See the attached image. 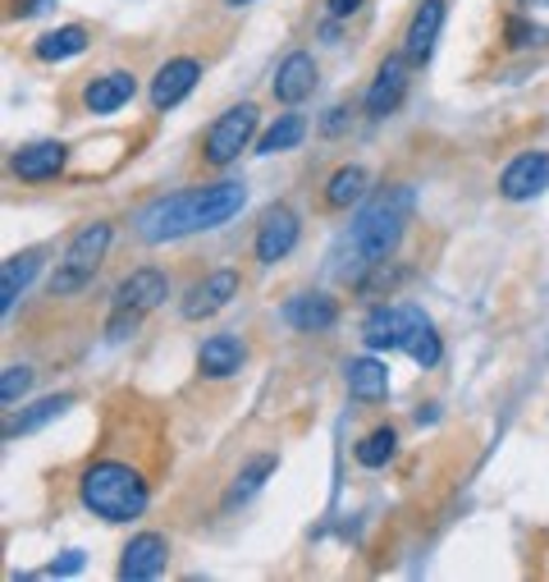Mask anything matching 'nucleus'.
I'll use <instances>...</instances> for the list:
<instances>
[{
    "label": "nucleus",
    "instance_id": "1",
    "mask_svg": "<svg viewBox=\"0 0 549 582\" xmlns=\"http://www.w3.org/2000/svg\"><path fill=\"white\" fill-rule=\"evenodd\" d=\"M248 189L239 180H220V184H206V189H183L174 197H161L138 216V235L147 243H170L183 235H197V230H216V225L233 220L243 212Z\"/></svg>",
    "mask_w": 549,
    "mask_h": 582
},
{
    "label": "nucleus",
    "instance_id": "2",
    "mask_svg": "<svg viewBox=\"0 0 549 582\" xmlns=\"http://www.w3.org/2000/svg\"><path fill=\"white\" fill-rule=\"evenodd\" d=\"M412 207H416V193L408 184H394V189L362 202V212L348 230V252L357 258V266H376L399 248L408 220H412Z\"/></svg>",
    "mask_w": 549,
    "mask_h": 582
},
{
    "label": "nucleus",
    "instance_id": "3",
    "mask_svg": "<svg viewBox=\"0 0 549 582\" xmlns=\"http://www.w3.org/2000/svg\"><path fill=\"white\" fill-rule=\"evenodd\" d=\"M78 495H83V504L96 514V518H106V523H128V518H138L147 510V482H142V472L134 464H119V459H96L83 468V477H78Z\"/></svg>",
    "mask_w": 549,
    "mask_h": 582
},
{
    "label": "nucleus",
    "instance_id": "4",
    "mask_svg": "<svg viewBox=\"0 0 549 582\" xmlns=\"http://www.w3.org/2000/svg\"><path fill=\"white\" fill-rule=\"evenodd\" d=\"M106 248H111V225L106 220H92L83 225L69 248H65V258L56 262V271H50V298H69V294H83L92 285V275L101 271V262H106Z\"/></svg>",
    "mask_w": 549,
    "mask_h": 582
},
{
    "label": "nucleus",
    "instance_id": "5",
    "mask_svg": "<svg viewBox=\"0 0 549 582\" xmlns=\"http://www.w3.org/2000/svg\"><path fill=\"white\" fill-rule=\"evenodd\" d=\"M431 326V317L412 303H385V308H371V317L362 321V340L371 353H389V349H408L416 335Z\"/></svg>",
    "mask_w": 549,
    "mask_h": 582
},
{
    "label": "nucleus",
    "instance_id": "6",
    "mask_svg": "<svg viewBox=\"0 0 549 582\" xmlns=\"http://www.w3.org/2000/svg\"><path fill=\"white\" fill-rule=\"evenodd\" d=\"M256 134V106L252 101H243V106H229L211 129H206V142H202V161L206 166H229V161H239V151H248Z\"/></svg>",
    "mask_w": 549,
    "mask_h": 582
},
{
    "label": "nucleus",
    "instance_id": "7",
    "mask_svg": "<svg viewBox=\"0 0 549 582\" xmlns=\"http://www.w3.org/2000/svg\"><path fill=\"white\" fill-rule=\"evenodd\" d=\"M298 235H302V225H298V216H294V207H271L266 216H261V225H256V239H252V252H256V262L261 266H275V262H284L294 252V243H298Z\"/></svg>",
    "mask_w": 549,
    "mask_h": 582
},
{
    "label": "nucleus",
    "instance_id": "8",
    "mask_svg": "<svg viewBox=\"0 0 549 582\" xmlns=\"http://www.w3.org/2000/svg\"><path fill=\"white\" fill-rule=\"evenodd\" d=\"M408 69H412L408 56H385V65L376 69L371 88H366V115L385 119V115L399 111V101L408 96Z\"/></svg>",
    "mask_w": 549,
    "mask_h": 582
},
{
    "label": "nucleus",
    "instance_id": "9",
    "mask_svg": "<svg viewBox=\"0 0 549 582\" xmlns=\"http://www.w3.org/2000/svg\"><path fill=\"white\" fill-rule=\"evenodd\" d=\"M549 189V151H522L500 174V193L508 202H527Z\"/></svg>",
    "mask_w": 549,
    "mask_h": 582
},
{
    "label": "nucleus",
    "instance_id": "10",
    "mask_svg": "<svg viewBox=\"0 0 549 582\" xmlns=\"http://www.w3.org/2000/svg\"><path fill=\"white\" fill-rule=\"evenodd\" d=\"M239 271L233 266H220V271H211L206 281H197L193 289H188V298H183V317L188 321H202V317H216L229 298H239Z\"/></svg>",
    "mask_w": 549,
    "mask_h": 582
},
{
    "label": "nucleus",
    "instance_id": "11",
    "mask_svg": "<svg viewBox=\"0 0 549 582\" xmlns=\"http://www.w3.org/2000/svg\"><path fill=\"white\" fill-rule=\"evenodd\" d=\"M165 298H170L165 271L138 266L134 275H128V281H119V289H115V308H119V312H138V317H147L151 308H161Z\"/></svg>",
    "mask_w": 549,
    "mask_h": 582
},
{
    "label": "nucleus",
    "instance_id": "12",
    "mask_svg": "<svg viewBox=\"0 0 549 582\" xmlns=\"http://www.w3.org/2000/svg\"><path fill=\"white\" fill-rule=\"evenodd\" d=\"M197 79H202V65H197L193 56H174V60H165L161 69H156V79H151V111H170V106H179V101L197 88Z\"/></svg>",
    "mask_w": 549,
    "mask_h": 582
},
{
    "label": "nucleus",
    "instance_id": "13",
    "mask_svg": "<svg viewBox=\"0 0 549 582\" xmlns=\"http://www.w3.org/2000/svg\"><path fill=\"white\" fill-rule=\"evenodd\" d=\"M65 161H69L65 142H56V138H42V142L19 147L14 157H10V170L19 174L23 184H46V180H56V174L65 170Z\"/></svg>",
    "mask_w": 549,
    "mask_h": 582
},
{
    "label": "nucleus",
    "instance_id": "14",
    "mask_svg": "<svg viewBox=\"0 0 549 582\" xmlns=\"http://www.w3.org/2000/svg\"><path fill=\"white\" fill-rule=\"evenodd\" d=\"M165 560H170V541L161 533H138L119 555V578L124 582H147V578H156L165 569Z\"/></svg>",
    "mask_w": 549,
    "mask_h": 582
},
{
    "label": "nucleus",
    "instance_id": "15",
    "mask_svg": "<svg viewBox=\"0 0 549 582\" xmlns=\"http://www.w3.org/2000/svg\"><path fill=\"white\" fill-rule=\"evenodd\" d=\"M311 88H317V60H311L307 50H289V56L279 60L275 79H271L275 101H284V106H298V101L311 96Z\"/></svg>",
    "mask_w": 549,
    "mask_h": 582
},
{
    "label": "nucleus",
    "instance_id": "16",
    "mask_svg": "<svg viewBox=\"0 0 549 582\" xmlns=\"http://www.w3.org/2000/svg\"><path fill=\"white\" fill-rule=\"evenodd\" d=\"M444 5H449V0H422V5H416L412 23H408V37H403V56L412 65H426L431 60L435 37L444 28Z\"/></svg>",
    "mask_w": 549,
    "mask_h": 582
},
{
    "label": "nucleus",
    "instance_id": "17",
    "mask_svg": "<svg viewBox=\"0 0 549 582\" xmlns=\"http://www.w3.org/2000/svg\"><path fill=\"white\" fill-rule=\"evenodd\" d=\"M134 92H138L134 73L115 69V73H101V79H92L83 88V106H88V115H115L119 106H128V101H134Z\"/></svg>",
    "mask_w": 549,
    "mask_h": 582
},
{
    "label": "nucleus",
    "instance_id": "18",
    "mask_svg": "<svg viewBox=\"0 0 549 582\" xmlns=\"http://www.w3.org/2000/svg\"><path fill=\"white\" fill-rule=\"evenodd\" d=\"M243 358H248V349L239 335H211L197 353V372L206 381H229V376H239Z\"/></svg>",
    "mask_w": 549,
    "mask_h": 582
},
{
    "label": "nucleus",
    "instance_id": "19",
    "mask_svg": "<svg viewBox=\"0 0 549 582\" xmlns=\"http://www.w3.org/2000/svg\"><path fill=\"white\" fill-rule=\"evenodd\" d=\"M284 321L302 335H321L339 321V308H334L330 294H298V298L284 303Z\"/></svg>",
    "mask_w": 549,
    "mask_h": 582
},
{
    "label": "nucleus",
    "instance_id": "20",
    "mask_svg": "<svg viewBox=\"0 0 549 582\" xmlns=\"http://www.w3.org/2000/svg\"><path fill=\"white\" fill-rule=\"evenodd\" d=\"M42 271V252L28 248V252H19V258H10L5 266H0V312H14V303L19 294L28 289V281Z\"/></svg>",
    "mask_w": 549,
    "mask_h": 582
},
{
    "label": "nucleus",
    "instance_id": "21",
    "mask_svg": "<svg viewBox=\"0 0 549 582\" xmlns=\"http://www.w3.org/2000/svg\"><path fill=\"white\" fill-rule=\"evenodd\" d=\"M88 50V28H78V23H65L56 33H42L33 42V56L46 60V65H60V60H73Z\"/></svg>",
    "mask_w": 549,
    "mask_h": 582
},
{
    "label": "nucleus",
    "instance_id": "22",
    "mask_svg": "<svg viewBox=\"0 0 549 582\" xmlns=\"http://www.w3.org/2000/svg\"><path fill=\"white\" fill-rule=\"evenodd\" d=\"M366 189H371V180H366V166H339L330 174V184H325V207L330 212H348L353 202L366 197Z\"/></svg>",
    "mask_w": 549,
    "mask_h": 582
},
{
    "label": "nucleus",
    "instance_id": "23",
    "mask_svg": "<svg viewBox=\"0 0 549 582\" xmlns=\"http://www.w3.org/2000/svg\"><path fill=\"white\" fill-rule=\"evenodd\" d=\"M344 372H348V395L353 399L371 403V399H385L389 395V367L380 358H353Z\"/></svg>",
    "mask_w": 549,
    "mask_h": 582
},
{
    "label": "nucleus",
    "instance_id": "24",
    "mask_svg": "<svg viewBox=\"0 0 549 582\" xmlns=\"http://www.w3.org/2000/svg\"><path fill=\"white\" fill-rule=\"evenodd\" d=\"M69 403H73V395H46V399H37L33 409H23V413H14V418L5 422V436H28V432H37L42 422L60 418Z\"/></svg>",
    "mask_w": 549,
    "mask_h": 582
},
{
    "label": "nucleus",
    "instance_id": "25",
    "mask_svg": "<svg viewBox=\"0 0 549 582\" xmlns=\"http://www.w3.org/2000/svg\"><path fill=\"white\" fill-rule=\"evenodd\" d=\"M394 449H399V432L394 426H376V432H366L353 449V459L362 468H385L389 459H394Z\"/></svg>",
    "mask_w": 549,
    "mask_h": 582
},
{
    "label": "nucleus",
    "instance_id": "26",
    "mask_svg": "<svg viewBox=\"0 0 549 582\" xmlns=\"http://www.w3.org/2000/svg\"><path fill=\"white\" fill-rule=\"evenodd\" d=\"M302 138H307V119L302 115H279L271 129L261 134L256 151H261V157H275V151H294Z\"/></svg>",
    "mask_w": 549,
    "mask_h": 582
},
{
    "label": "nucleus",
    "instance_id": "27",
    "mask_svg": "<svg viewBox=\"0 0 549 582\" xmlns=\"http://www.w3.org/2000/svg\"><path fill=\"white\" fill-rule=\"evenodd\" d=\"M279 468V459H275V454H256V459L239 472V482H233L229 487V504H243V500H252L261 487H266V477Z\"/></svg>",
    "mask_w": 549,
    "mask_h": 582
},
{
    "label": "nucleus",
    "instance_id": "28",
    "mask_svg": "<svg viewBox=\"0 0 549 582\" xmlns=\"http://www.w3.org/2000/svg\"><path fill=\"white\" fill-rule=\"evenodd\" d=\"M366 271H371V275H362V281H357L362 294H389V289L403 281V271L389 266V262H376V266H366Z\"/></svg>",
    "mask_w": 549,
    "mask_h": 582
},
{
    "label": "nucleus",
    "instance_id": "29",
    "mask_svg": "<svg viewBox=\"0 0 549 582\" xmlns=\"http://www.w3.org/2000/svg\"><path fill=\"white\" fill-rule=\"evenodd\" d=\"M28 386H33V372L28 367H5V376H0V403H5V409H14V403L28 395Z\"/></svg>",
    "mask_w": 549,
    "mask_h": 582
},
{
    "label": "nucleus",
    "instance_id": "30",
    "mask_svg": "<svg viewBox=\"0 0 549 582\" xmlns=\"http://www.w3.org/2000/svg\"><path fill=\"white\" fill-rule=\"evenodd\" d=\"M408 353H412L416 367H435V363L444 358V344H439V335H435V326H426V331L408 344Z\"/></svg>",
    "mask_w": 549,
    "mask_h": 582
},
{
    "label": "nucleus",
    "instance_id": "31",
    "mask_svg": "<svg viewBox=\"0 0 549 582\" xmlns=\"http://www.w3.org/2000/svg\"><path fill=\"white\" fill-rule=\"evenodd\" d=\"M504 42L513 46V50H522V46H536V42H545V28H536L531 19H522V14H513L508 23H504Z\"/></svg>",
    "mask_w": 549,
    "mask_h": 582
},
{
    "label": "nucleus",
    "instance_id": "32",
    "mask_svg": "<svg viewBox=\"0 0 549 582\" xmlns=\"http://www.w3.org/2000/svg\"><path fill=\"white\" fill-rule=\"evenodd\" d=\"M138 321H142L138 312H119V308H115V312H111V321H106V340H115V344H119V340H128V335L138 331Z\"/></svg>",
    "mask_w": 549,
    "mask_h": 582
},
{
    "label": "nucleus",
    "instance_id": "33",
    "mask_svg": "<svg viewBox=\"0 0 549 582\" xmlns=\"http://www.w3.org/2000/svg\"><path fill=\"white\" fill-rule=\"evenodd\" d=\"M46 5H56V0H10V14H14V19H33V14H42Z\"/></svg>",
    "mask_w": 549,
    "mask_h": 582
},
{
    "label": "nucleus",
    "instance_id": "34",
    "mask_svg": "<svg viewBox=\"0 0 549 582\" xmlns=\"http://www.w3.org/2000/svg\"><path fill=\"white\" fill-rule=\"evenodd\" d=\"M78 569H83V555H78V550H69L65 560H60V564H50L46 573H50V578H60V573H78Z\"/></svg>",
    "mask_w": 549,
    "mask_h": 582
},
{
    "label": "nucleus",
    "instance_id": "35",
    "mask_svg": "<svg viewBox=\"0 0 549 582\" xmlns=\"http://www.w3.org/2000/svg\"><path fill=\"white\" fill-rule=\"evenodd\" d=\"M325 10H330L334 19H348V14L362 10V0H325Z\"/></svg>",
    "mask_w": 549,
    "mask_h": 582
},
{
    "label": "nucleus",
    "instance_id": "36",
    "mask_svg": "<svg viewBox=\"0 0 549 582\" xmlns=\"http://www.w3.org/2000/svg\"><path fill=\"white\" fill-rule=\"evenodd\" d=\"M344 106H339V111H330V119H325V134H339V129H344Z\"/></svg>",
    "mask_w": 549,
    "mask_h": 582
},
{
    "label": "nucleus",
    "instance_id": "37",
    "mask_svg": "<svg viewBox=\"0 0 549 582\" xmlns=\"http://www.w3.org/2000/svg\"><path fill=\"white\" fill-rule=\"evenodd\" d=\"M220 5H229V10H239V5H252V0H220Z\"/></svg>",
    "mask_w": 549,
    "mask_h": 582
},
{
    "label": "nucleus",
    "instance_id": "38",
    "mask_svg": "<svg viewBox=\"0 0 549 582\" xmlns=\"http://www.w3.org/2000/svg\"><path fill=\"white\" fill-rule=\"evenodd\" d=\"M527 5H549V0H527Z\"/></svg>",
    "mask_w": 549,
    "mask_h": 582
}]
</instances>
